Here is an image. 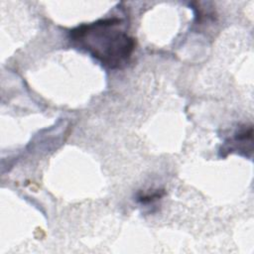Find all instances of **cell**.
<instances>
[{"label":"cell","mask_w":254,"mask_h":254,"mask_svg":"<svg viewBox=\"0 0 254 254\" xmlns=\"http://www.w3.org/2000/svg\"><path fill=\"white\" fill-rule=\"evenodd\" d=\"M121 20L107 18L70 31V40L105 66L117 69L128 64L135 41L120 29Z\"/></svg>","instance_id":"obj_1"},{"label":"cell","mask_w":254,"mask_h":254,"mask_svg":"<svg viewBox=\"0 0 254 254\" xmlns=\"http://www.w3.org/2000/svg\"><path fill=\"white\" fill-rule=\"evenodd\" d=\"M163 193H161L160 191H156V192H153L152 194H145V195H142L139 200L142 201V202H149V201H152L154 199H157L159 197L162 196Z\"/></svg>","instance_id":"obj_2"}]
</instances>
